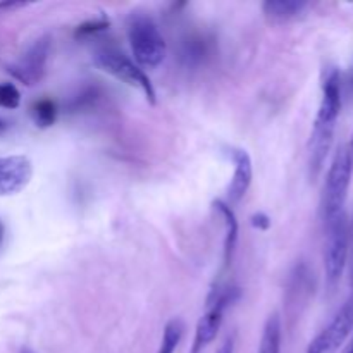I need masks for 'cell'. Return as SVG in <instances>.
<instances>
[{"mask_svg":"<svg viewBox=\"0 0 353 353\" xmlns=\"http://www.w3.org/2000/svg\"><path fill=\"white\" fill-rule=\"evenodd\" d=\"M21 105V92L12 83H0V107L17 109Z\"/></svg>","mask_w":353,"mask_h":353,"instance_id":"16","label":"cell"},{"mask_svg":"<svg viewBox=\"0 0 353 353\" xmlns=\"http://www.w3.org/2000/svg\"><path fill=\"white\" fill-rule=\"evenodd\" d=\"M283 341V326L278 314H271L268 317L262 330L261 343H259L257 353H281Z\"/></svg>","mask_w":353,"mask_h":353,"instance_id":"13","label":"cell"},{"mask_svg":"<svg viewBox=\"0 0 353 353\" xmlns=\"http://www.w3.org/2000/svg\"><path fill=\"white\" fill-rule=\"evenodd\" d=\"M216 212L224 221V269H228L233 262L234 252H236L238 236H240V224H238L236 214L233 207L224 200H216L212 203Z\"/></svg>","mask_w":353,"mask_h":353,"instance_id":"11","label":"cell"},{"mask_svg":"<svg viewBox=\"0 0 353 353\" xmlns=\"http://www.w3.org/2000/svg\"><path fill=\"white\" fill-rule=\"evenodd\" d=\"M93 62H95L97 68L102 69L107 74L114 76V78L119 79V81L126 83V85L143 92V95L147 97L148 102L155 103L157 93H155V88L154 85H152L150 78L147 76V72H145L137 62L131 61L128 55H124L123 52H119L117 48L105 47L93 55Z\"/></svg>","mask_w":353,"mask_h":353,"instance_id":"5","label":"cell"},{"mask_svg":"<svg viewBox=\"0 0 353 353\" xmlns=\"http://www.w3.org/2000/svg\"><path fill=\"white\" fill-rule=\"evenodd\" d=\"M50 37H40L26 48L14 64L7 65V71L26 86H33L43 79L47 72L48 55H50Z\"/></svg>","mask_w":353,"mask_h":353,"instance_id":"8","label":"cell"},{"mask_svg":"<svg viewBox=\"0 0 353 353\" xmlns=\"http://www.w3.org/2000/svg\"><path fill=\"white\" fill-rule=\"evenodd\" d=\"M216 353H234V336L230 334V336L221 343V347L217 348Z\"/></svg>","mask_w":353,"mask_h":353,"instance_id":"20","label":"cell"},{"mask_svg":"<svg viewBox=\"0 0 353 353\" xmlns=\"http://www.w3.org/2000/svg\"><path fill=\"white\" fill-rule=\"evenodd\" d=\"M307 7L309 3L300 0H268L262 3V12L271 24H285L299 19Z\"/></svg>","mask_w":353,"mask_h":353,"instance_id":"12","label":"cell"},{"mask_svg":"<svg viewBox=\"0 0 353 353\" xmlns=\"http://www.w3.org/2000/svg\"><path fill=\"white\" fill-rule=\"evenodd\" d=\"M33 178V164L26 155L0 157V196L23 192Z\"/></svg>","mask_w":353,"mask_h":353,"instance_id":"9","label":"cell"},{"mask_svg":"<svg viewBox=\"0 0 353 353\" xmlns=\"http://www.w3.org/2000/svg\"><path fill=\"white\" fill-rule=\"evenodd\" d=\"M238 299H240V288L233 285L217 283L210 290L209 296H207L205 312H203V316L196 323L195 338H193L190 353H202L216 340L221 331V326H223L224 314Z\"/></svg>","mask_w":353,"mask_h":353,"instance_id":"3","label":"cell"},{"mask_svg":"<svg viewBox=\"0 0 353 353\" xmlns=\"http://www.w3.org/2000/svg\"><path fill=\"white\" fill-rule=\"evenodd\" d=\"M353 331V292L326 327L310 341L307 353H336Z\"/></svg>","mask_w":353,"mask_h":353,"instance_id":"7","label":"cell"},{"mask_svg":"<svg viewBox=\"0 0 353 353\" xmlns=\"http://www.w3.org/2000/svg\"><path fill=\"white\" fill-rule=\"evenodd\" d=\"M3 128H6V123H3V121H2V119H0V131H2V130H3Z\"/></svg>","mask_w":353,"mask_h":353,"instance_id":"25","label":"cell"},{"mask_svg":"<svg viewBox=\"0 0 353 353\" xmlns=\"http://www.w3.org/2000/svg\"><path fill=\"white\" fill-rule=\"evenodd\" d=\"M230 157L234 164V172L228 186V203L233 207L240 203L250 190L254 179V164L250 154L245 148H230Z\"/></svg>","mask_w":353,"mask_h":353,"instance_id":"10","label":"cell"},{"mask_svg":"<svg viewBox=\"0 0 353 353\" xmlns=\"http://www.w3.org/2000/svg\"><path fill=\"white\" fill-rule=\"evenodd\" d=\"M348 148H350V155L353 159V134H352V141H350V145H348Z\"/></svg>","mask_w":353,"mask_h":353,"instance_id":"23","label":"cell"},{"mask_svg":"<svg viewBox=\"0 0 353 353\" xmlns=\"http://www.w3.org/2000/svg\"><path fill=\"white\" fill-rule=\"evenodd\" d=\"M352 283H353V272H352Z\"/></svg>","mask_w":353,"mask_h":353,"instance_id":"26","label":"cell"},{"mask_svg":"<svg viewBox=\"0 0 353 353\" xmlns=\"http://www.w3.org/2000/svg\"><path fill=\"white\" fill-rule=\"evenodd\" d=\"M326 245H324V274L326 285L334 290L347 268L348 245H350V223L347 216L340 214L336 219L326 224Z\"/></svg>","mask_w":353,"mask_h":353,"instance_id":"6","label":"cell"},{"mask_svg":"<svg viewBox=\"0 0 353 353\" xmlns=\"http://www.w3.org/2000/svg\"><path fill=\"white\" fill-rule=\"evenodd\" d=\"M26 2H0V10H14L26 7Z\"/></svg>","mask_w":353,"mask_h":353,"instance_id":"21","label":"cell"},{"mask_svg":"<svg viewBox=\"0 0 353 353\" xmlns=\"http://www.w3.org/2000/svg\"><path fill=\"white\" fill-rule=\"evenodd\" d=\"M183 334H185V323L178 317L169 321L164 327V333H162V341L159 345L157 353H174L181 343Z\"/></svg>","mask_w":353,"mask_h":353,"instance_id":"15","label":"cell"},{"mask_svg":"<svg viewBox=\"0 0 353 353\" xmlns=\"http://www.w3.org/2000/svg\"><path fill=\"white\" fill-rule=\"evenodd\" d=\"M126 34L134 62L141 69H155L165 61L168 43L159 24L147 12L134 10L126 19Z\"/></svg>","mask_w":353,"mask_h":353,"instance_id":"2","label":"cell"},{"mask_svg":"<svg viewBox=\"0 0 353 353\" xmlns=\"http://www.w3.org/2000/svg\"><path fill=\"white\" fill-rule=\"evenodd\" d=\"M252 226L259 231H268L271 228V219H269L268 214L264 212H255L252 216Z\"/></svg>","mask_w":353,"mask_h":353,"instance_id":"19","label":"cell"},{"mask_svg":"<svg viewBox=\"0 0 353 353\" xmlns=\"http://www.w3.org/2000/svg\"><path fill=\"white\" fill-rule=\"evenodd\" d=\"M3 234H6V228H3L2 219H0V243H2V241H3Z\"/></svg>","mask_w":353,"mask_h":353,"instance_id":"22","label":"cell"},{"mask_svg":"<svg viewBox=\"0 0 353 353\" xmlns=\"http://www.w3.org/2000/svg\"><path fill=\"white\" fill-rule=\"evenodd\" d=\"M31 117L38 128H50L57 121V105L52 99H40L31 105Z\"/></svg>","mask_w":353,"mask_h":353,"instance_id":"14","label":"cell"},{"mask_svg":"<svg viewBox=\"0 0 353 353\" xmlns=\"http://www.w3.org/2000/svg\"><path fill=\"white\" fill-rule=\"evenodd\" d=\"M341 97L353 99V64L345 76H341Z\"/></svg>","mask_w":353,"mask_h":353,"instance_id":"18","label":"cell"},{"mask_svg":"<svg viewBox=\"0 0 353 353\" xmlns=\"http://www.w3.org/2000/svg\"><path fill=\"white\" fill-rule=\"evenodd\" d=\"M109 19L107 17H99L95 21H88V23H83L76 28V38H88L92 34L100 33V31H105L109 28Z\"/></svg>","mask_w":353,"mask_h":353,"instance_id":"17","label":"cell"},{"mask_svg":"<svg viewBox=\"0 0 353 353\" xmlns=\"http://www.w3.org/2000/svg\"><path fill=\"white\" fill-rule=\"evenodd\" d=\"M21 353H34V352L30 350V348H23V350H21Z\"/></svg>","mask_w":353,"mask_h":353,"instance_id":"24","label":"cell"},{"mask_svg":"<svg viewBox=\"0 0 353 353\" xmlns=\"http://www.w3.org/2000/svg\"><path fill=\"white\" fill-rule=\"evenodd\" d=\"M352 172L353 159L350 155V148H348V145H340L338 150L334 152V157L331 161L330 171L326 176V183H324L323 216L326 224L336 219L340 214H343L348 188H350Z\"/></svg>","mask_w":353,"mask_h":353,"instance_id":"4","label":"cell"},{"mask_svg":"<svg viewBox=\"0 0 353 353\" xmlns=\"http://www.w3.org/2000/svg\"><path fill=\"white\" fill-rule=\"evenodd\" d=\"M341 105H343L341 74L336 68H330L324 71L323 99H321L309 140V174L312 179L321 174L324 162L330 155Z\"/></svg>","mask_w":353,"mask_h":353,"instance_id":"1","label":"cell"}]
</instances>
